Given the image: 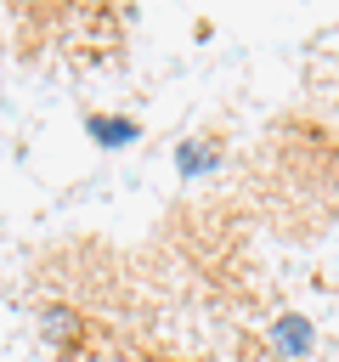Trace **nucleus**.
<instances>
[{
	"label": "nucleus",
	"mask_w": 339,
	"mask_h": 362,
	"mask_svg": "<svg viewBox=\"0 0 339 362\" xmlns=\"http://www.w3.org/2000/svg\"><path fill=\"white\" fill-rule=\"evenodd\" d=\"M45 328H51V339H62V334L73 339V334H79V317L62 311V305H51V311H45Z\"/></svg>",
	"instance_id": "7ed1b4c3"
},
{
	"label": "nucleus",
	"mask_w": 339,
	"mask_h": 362,
	"mask_svg": "<svg viewBox=\"0 0 339 362\" xmlns=\"http://www.w3.org/2000/svg\"><path fill=\"white\" fill-rule=\"evenodd\" d=\"M85 130H90L102 147H124V141L136 136V124H130V119H85Z\"/></svg>",
	"instance_id": "f03ea898"
},
{
	"label": "nucleus",
	"mask_w": 339,
	"mask_h": 362,
	"mask_svg": "<svg viewBox=\"0 0 339 362\" xmlns=\"http://www.w3.org/2000/svg\"><path fill=\"white\" fill-rule=\"evenodd\" d=\"M277 351L282 356H305L311 351V322L305 317H282L277 322Z\"/></svg>",
	"instance_id": "f257e3e1"
}]
</instances>
